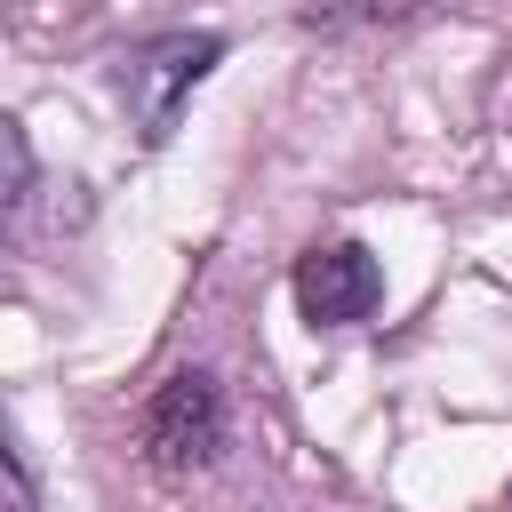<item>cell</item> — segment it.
<instances>
[{"label": "cell", "instance_id": "7a4b0ae2", "mask_svg": "<svg viewBox=\"0 0 512 512\" xmlns=\"http://www.w3.org/2000/svg\"><path fill=\"white\" fill-rule=\"evenodd\" d=\"M376 296H384V272L360 240H328L296 264V304H304L312 328H352V320L376 312Z\"/></svg>", "mask_w": 512, "mask_h": 512}, {"label": "cell", "instance_id": "3957f363", "mask_svg": "<svg viewBox=\"0 0 512 512\" xmlns=\"http://www.w3.org/2000/svg\"><path fill=\"white\" fill-rule=\"evenodd\" d=\"M216 56H224L216 40H160V48H144V56L128 64V80H120V88H128V104H136V112L152 120V136L168 128L176 96H184V88H192V80H200V72H208Z\"/></svg>", "mask_w": 512, "mask_h": 512}, {"label": "cell", "instance_id": "6da1fadb", "mask_svg": "<svg viewBox=\"0 0 512 512\" xmlns=\"http://www.w3.org/2000/svg\"><path fill=\"white\" fill-rule=\"evenodd\" d=\"M216 448H224V392H216V376H208V368L168 376V384L152 392V408H144V456H152L160 472H192V464H208Z\"/></svg>", "mask_w": 512, "mask_h": 512}]
</instances>
